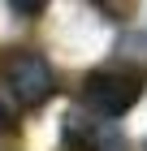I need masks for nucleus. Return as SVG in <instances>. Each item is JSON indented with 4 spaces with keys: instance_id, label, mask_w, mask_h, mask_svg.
Wrapping results in <instances>:
<instances>
[{
    "instance_id": "obj_3",
    "label": "nucleus",
    "mask_w": 147,
    "mask_h": 151,
    "mask_svg": "<svg viewBox=\"0 0 147 151\" xmlns=\"http://www.w3.org/2000/svg\"><path fill=\"white\" fill-rule=\"evenodd\" d=\"M61 125H65L61 134H65V142L74 151H125V138L113 125H100V116H95V121H87V116H65Z\"/></svg>"
},
{
    "instance_id": "obj_2",
    "label": "nucleus",
    "mask_w": 147,
    "mask_h": 151,
    "mask_svg": "<svg viewBox=\"0 0 147 151\" xmlns=\"http://www.w3.org/2000/svg\"><path fill=\"white\" fill-rule=\"evenodd\" d=\"M56 91V78H52V65L35 52H17V56L4 65V95H9L17 108H39L48 95Z\"/></svg>"
},
{
    "instance_id": "obj_1",
    "label": "nucleus",
    "mask_w": 147,
    "mask_h": 151,
    "mask_svg": "<svg viewBox=\"0 0 147 151\" xmlns=\"http://www.w3.org/2000/svg\"><path fill=\"white\" fill-rule=\"evenodd\" d=\"M143 95V69L134 65H104L82 82V99L95 116H125Z\"/></svg>"
},
{
    "instance_id": "obj_5",
    "label": "nucleus",
    "mask_w": 147,
    "mask_h": 151,
    "mask_svg": "<svg viewBox=\"0 0 147 151\" xmlns=\"http://www.w3.org/2000/svg\"><path fill=\"white\" fill-rule=\"evenodd\" d=\"M4 4H9L17 17H35V13H43V4H48V0H4Z\"/></svg>"
},
{
    "instance_id": "obj_4",
    "label": "nucleus",
    "mask_w": 147,
    "mask_h": 151,
    "mask_svg": "<svg viewBox=\"0 0 147 151\" xmlns=\"http://www.w3.org/2000/svg\"><path fill=\"white\" fill-rule=\"evenodd\" d=\"M95 4H100V9L113 17V22H125V17L134 13V0H95Z\"/></svg>"
}]
</instances>
